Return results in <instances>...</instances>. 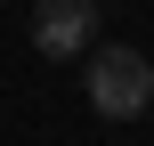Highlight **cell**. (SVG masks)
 <instances>
[{"instance_id": "6da1fadb", "label": "cell", "mask_w": 154, "mask_h": 146, "mask_svg": "<svg viewBox=\"0 0 154 146\" xmlns=\"http://www.w3.org/2000/svg\"><path fill=\"white\" fill-rule=\"evenodd\" d=\"M81 89H89V106L106 114V122H130V114H146L154 98V57L146 49H122V41H89L81 49Z\"/></svg>"}, {"instance_id": "7a4b0ae2", "label": "cell", "mask_w": 154, "mask_h": 146, "mask_svg": "<svg viewBox=\"0 0 154 146\" xmlns=\"http://www.w3.org/2000/svg\"><path fill=\"white\" fill-rule=\"evenodd\" d=\"M97 41V0H32V49L41 57H81Z\"/></svg>"}, {"instance_id": "3957f363", "label": "cell", "mask_w": 154, "mask_h": 146, "mask_svg": "<svg viewBox=\"0 0 154 146\" xmlns=\"http://www.w3.org/2000/svg\"><path fill=\"white\" fill-rule=\"evenodd\" d=\"M146 106H154V98H146Z\"/></svg>"}]
</instances>
